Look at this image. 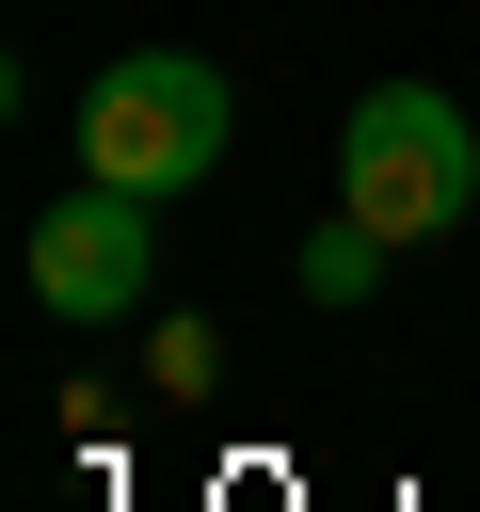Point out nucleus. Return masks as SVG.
I'll use <instances>...</instances> for the list:
<instances>
[{
    "label": "nucleus",
    "instance_id": "nucleus-1",
    "mask_svg": "<svg viewBox=\"0 0 480 512\" xmlns=\"http://www.w3.org/2000/svg\"><path fill=\"white\" fill-rule=\"evenodd\" d=\"M224 144H240V96H224L208 48H112V64L80 80V176H112V192H144V208L208 192Z\"/></svg>",
    "mask_w": 480,
    "mask_h": 512
},
{
    "label": "nucleus",
    "instance_id": "nucleus-3",
    "mask_svg": "<svg viewBox=\"0 0 480 512\" xmlns=\"http://www.w3.org/2000/svg\"><path fill=\"white\" fill-rule=\"evenodd\" d=\"M32 304L80 320V336H96V320H144V304H160V208L112 192V176H80V192L32 224Z\"/></svg>",
    "mask_w": 480,
    "mask_h": 512
},
{
    "label": "nucleus",
    "instance_id": "nucleus-2",
    "mask_svg": "<svg viewBox=\"0 0 480 512\" xmlns=\"http://www.w3.org/2000/svg\"><path fill=\"white\" fill-rule=\"evenodd\" d=\"M336 208L368 224V240H448L464 208H480V128H464V96H432V80H368L352 96V128H336Z\"/></svg>",
    "mask_w": 480,
    "mask_h": 512
},
{
    "label": "nucleus",
    "instance_id": "nucleus-4",
    "mask_svg": "<svg viewBox=\"0 0 480 512\" xmlns=\"http://www.w3.org/2000/svg\"><path fill=\"white\" fill-rule=\"evenodd\" d=\"M384 256H400V240H368V224H352V208H336V224H320V240H304V304H336V320H352V304H368V288H384Z\"/></svg>",
    "mask_w": 480,
    "mask_h": 512
},
{
    "label": "nucleus",
    "instance_id": "nucleus-5",
    "mask_svg": "<svg viewBox=\"0 0 480 512\" xmlns=\"http://www.w3.org/2000/svg\"><path fill=\"white\" fill-rule=\"evenodd\" d=\"M144 368H160V400H208L224 384V336L208 320H144Z\"/></svg>",
    "mask_w": 480,
    "mask_h": 512
}]
</instances>
